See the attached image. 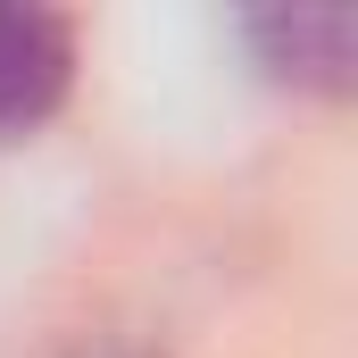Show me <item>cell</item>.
<instances>
[{"label":"cell","instance_id":"obj_2","mask_svg":"<svg viewBox=\"0 0 358 358\" xmlns=\"http://www.w3.org/2000/svg\"><path fill=\"white\" fill-rule=\"evenodd\" d=\"M250 42L292 84H317V92L350 84V8H275V17H250Z\"/></svg>","mask_w":358,"mask_h":358},{"label":"cell","instance_id":"obj_1","mask_svg":"<svg viewBox=\"0 0 358 358\" xmlns=\"http://www.w3.org/2000/svg\"><path fill=\"white\" fill-rule=\"evenodd\" d=\"M76 84V34L50 8H0V142L34 134Z\"/></svg>","mask_w":358,"mask_h":358},{"label":"cell","instance_id":"obj_3","mask_svg":"<svg viewBox=\"0 0 358 358\" xmlns=\"http://www.w3.org/2000/svg\"><path fill=\"white\" fill-rule=\"evenodd\" d=\"M100 358H117V350H100Z\"/></svg>","mask_w":358,"mask_h":358}]
</instances>
